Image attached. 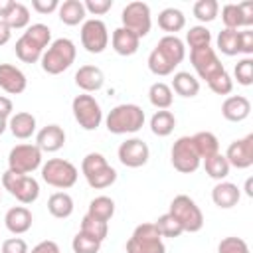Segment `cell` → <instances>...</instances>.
<instances>
[{
	"mask_svg": "<svg viewBox=\"0 0 253 253\" xmlns=\"http://www.w3.org/2000/svg\"><path fill=\"white\" fill-rule=\"evenodd\" d=\"M65 144V130L59 125H45L36 134V146L42 152H57Z\"/></svg>",
	"mask_w": 253,
	"mask_h": 253,
	"instance_id": "20",
	"label": "cell"
},
{
	"mask_svg": "<svg viewBox=\"0 0 253 253\" xmlns=\"http://www.w3.org/2000/svg\"><path fill=\"white\" fill-rule=\"evenodd\" d=\"M71 111H73V119L77 121V125L83 130H97L103 123V111L99 101L89 95V93H81L71 101Z\"/></svg>",
	"mask_w": 253,
	"mask_h": 253,
	"instance_id": "11",
	"label": "cell"
},
{
	"mask_svg": "<svg viewBox=\"0 0 253 253\" xmlns=\"http://www.w3.org/2000/svg\"><path fill=\"white\" fill-rule=\"evenodd\" d=\"M239 53H243L245 57L253 53V32L249 28L239 32Z\"/></svg>",
	"mask_w": 253,
	"mask_h": 253,
	"instance_id": "47",
	"label": "cell"
},
{
	"mask_svg": "<svg viewBox=\"0 0 253 253\" xmlns=\"http://www.w3.org/2000/svg\"><path fill=\"white\" fill-rule=\"evenodd\" d=\"M10 38H12V30H10V26H8L4 20H0V47L6 45V43L10 42Z\"/></svg>",
	"mask_w": 253,
	"mask_h": 253,
	"instance_id": "51",
	"label": "cell"
},
{
	"mask_svg": "<svg viewBox=\"0 0 253 253\" xmlns=\"http://www.w3.org/2000/svg\"><path fill=\"white\" fill-rule=\"evenodd\" d=\"M36 117L32 113H26V111H20V113H14L10 119H8V128L10 132L20 138V140H26L30 138L34 132H36Z\"/></svg>",
	"mask_w": 253,
	"mask_h": 253,
	"instance_id": "26",
	"label": "cell"
},
{
	"mask_svg": "<svg viewBox=\"0 0 253 253\" xmlns=\"http://www.w3.org/2000/svg\"><path fill=\"white\" fill-rule=\"evenodd\" d=\"M28 87L26 73L12 65V63H0V89H4L10 95H20Z\"/></svg>",
	"mask_w": 253,
	"mask_h": 253,
	"instance_id": "19",
	"label": "cell"
},
{
	"mask_svg": "<svg viewBox=\"0 0 253 253\" xmlns=\"http://www.w3.org/2000/svg\"><path fill=\"white\" fill-rule=\"evenodd\" d=\"M221 20H223L227 30L249 28L253 24V2L225 4L221 8Z\"/></svg>",
	"mask_w": 253,
	"mask_h": 253,
	"instance_id": "18",
	"label": "cell"
},
{
	"mask_svg": "<svg viewBox=\"0 0 253 253\" xmlns=\"http://www.w3.org/2000/svg\"><path fill=\"white\" fill-rule=\"evenodd\" d=\"M148 101L158 111H168L174 103V93H172L170 85H166L164 81H156L148 89Z\"/></svg>",
	"mask_w": 253,
	"mask_h": 253,
	"instance_id": "31",
	"label": "cell"
},
{
	"mask_svg": "<svg viewBox=\"0 0 253 253\" xmlns=\"http://www.w3.org/2000/svg\"><path fill=\"white\" fill-rule=\"evenodd\" d=\"M221 115L229 123H241L251 115V101L243 95H229L221 103Z\"/></svg>",
	"mask_w": 253,
	"mask_h": 253,
	"instance_id": "22",
	"label": "cell"
},
{
	"mask_svg": "<svg viewBox=\"0 0 253 253\" xmlns=\"http://www.w3.org/2000/svg\"><path fill=\"white\" fill-rule=\"evenodd\" d=\"M2 186L12 198H16L24 206L34 204L40 198V184L30 174H16L12 170H6L2 174Z\"/></svg>",
	"mask_w": 253,
	"mask_h": 253,
	"instance_id": "9",
	"label": "cell"
},
{
	"mask_svg": "<svg viewBox=\"0 0 253 253\" xmlns=\"http://www.w3.org/2000/svg\"><path fill=\"white\" fill-rule=\"evenodd\" d=\"M83 6L91 16H103L113 8V0H85Z\"/></svg>",
	"mask_w": 253,
	"mask_h": 253,
	"instance_id": "45",
	"label": "cell"
},
{
	"mask_svg": "<svg viewBox=\"0 0 253 253\" xmlns=\"http://www.w3.org/2000/svg\"><path fill=\"white\" fill-rule=\"evenodd\" d=\"M202 162H204L206 174H208L211 180L221 182V180H225V178L229 176L231 166L227 164V160H225V156H223L221 152H215V154H211L210 158H204Z\"/></svg>",
	"mask_w": 253,
	"mask_h": 253,
	"instance_id": "33",
	"label": "cell"
},
{
	"mask_svg": "<svg viewBox=\"0 0 253 253\" xmlns=\"http://www.w3.org/2000/svg\"><path fill=\"white\" fill-rule=\"evenodd\" d=\"M79 231H83V233H87L89 237H93V239H97V241H105V237H107V233H109V223L107 221H101V219H95V217H91V215H83V219H81V229Z\"/></svg>",
	"mask_w": 253,
	"mask_h": 253,
	"instance_id": "38",
	"label": "cell"
},
{
	"mask_svg": "<svg viewBox=\"0 0 253 253\" xmlns=\"http://www.w3.org/2000/svg\"><path fill=\"white\" fill-rule=\"evenodd\" d=\"M75 85L83 93H95L105 85V73L97 65H81L75 71Z\"/></svg>",
	"mask_w": 253,
	"mask_h": 253,
	"instance_id": "21",
	"label": "cell"
},
{
	"mask_svg": "<svg viewBox=\"0 0 253 253\" xmlns=\"http://www.w3.org/2000/svg\"><path fill=\"white\" fill-rule=\"evenodd\" d=\"M217 49L223 53V55H237L239 53V30H227L223 28L219 34H217Z\"/></svg>",
	"mask_w": 253,
	"mask_h": 253,
	"instance_id": "36",
	"label": "cell"
},
{
	"mask_svg": "<svg viewBox=\"0 0 253 253\" xmlns=\"http://www.w3.org/2000/svg\"><path fill=\"white\" fill-rule=\"evenodd\" d=\"M28 253H61V251H59V245H57L55 241L43 239V241H40L38 245H34L32 251H28Z\"/></svg>",
	"mask_w": 253,
	"mask_h": 253,
	"instance_id": "49",
	"label": "cell"
},
{
	"mask_svg": "<svg viewBox=\"0 0 253 253\" xmlns=\"http://www.w3.org/2000/svg\"><path fill=\"white\" fill-rule=\"evenodd\" d=\"M190 61H192L198 77L204 79L208 85H211L213 81H217L219 77H223L227 73L211 45H206V47H200V49H192L190 51Z\"/></svg>",
	"mask_w": 253,
	"mask_h": 253,
	"instance_id": "10",
	"label": "cell"
},
{
	"mask_svg": "<svg viewBox=\"0 0 253 253\" xmlns=\"http://www.w3.org/2000/svg\"><path fill=\"white\" fill-rule=\"evenodd\" d=\"M217 253H251L249 245L241 237H223L217 245Z\"/></svg>",
	"mask_w": 253,
	"mask_h": 253,
	"instance_id": "44",
	"label": "cell"
},
{
	"mask_svg": "<svg viewBox=\"0 0 253 253\" xmlns=\"http://www.w3.org/2000/svg\"><path fill=\"white\" fill-rule=\"evenodd\" d=\"M87 215L109 223V219L115 215V200L109 198V196H97V198H93V200L89 202Z\"/></svg>",
	"mask_w": 253,
	"mask_h": 253,
	"instance_id": "34",
	"label": "cell"
},
{
	"mask_svg": "<svg viewBox=\"0 0 253 253\" xmlns=\"http://www.w3.org/2000/svg\"><path fill=\"white\" fill-rule=\"evenodd\" d=\"M57 16L65 26H79L85 22V6L81 0H65L57 8Z\"/></svg>",
	"mask_w": 253,
	"mask_h": 253,
	"instance_id": "27",
	"label": "cell"
},
{
	"mask_svg": "<svg viewBox=\"0 0 253 253\" xmlns=\"http://www.w3.org/2000/svg\"><path fill=\"white\" fill-rule=\"evenodd\" d=\"M251 182H253L251 178H247V182H245V194H247V196H253V190H251Z\"/></svg>",
	"mask_w": 253,
	"mask_h": 253,
	"instance_id": "53",
	"label": "cell"
},
{
	"mask_svg": "<svg viewBox=\"0 0 253 253\" xmlns=\"http://www.w3.org/2000/svg\"><path fill=\"white\" fill-rule=\"evenodd\" d=\"M192 140H194V146H196V150H198V154H200L202 160L204 158H210L215 152H219V140L210 130H200V132L192 134Z\"/></svg>",
	"mask_w": 253,
	"mask_h": 253,
	"instance_id": "32",
	"label": "cell"
},
{
	"mask_svg": "<svg viewBox=\"0 0 253 253\" xmlns=\"http://www.w3.org/2000/svg\"><path fill=\"white\" fill-rule=\"evenodd\" d=\"M241 200V190L237 188V184L221 180L211 188V202L219 208V210H229L233 206H237Z\"/></svg>",
	"mask_w": 253,
	"mask_h": 253,
	"instance_id": "23",
	"label": "cell"
},
{
	"mask_svg": "<svg viewBox=\"0 0 253 253\" xmlns=\"http://www.w3.org/2000/svg\"><path fill=\"white\" fill-rule=\"evenodd\" d=\"M170 89H172V93H176L180 97L192 99V97H196L200 93V81L190 71H178V73H174Z\"/></svg>",
	"mask_w": 253,
	"mask_h": 253,
	"instance_id": "28",
	"label": "cell"
},
{
	"mask_svg": "<svg viewBox=\"0 0 253 253\" xmlns=\"http://www.w3.org/2000/svg\"><path fill=\"white\" fill-rule=\"evenodd\" d=\"M32 223H34V215L26 206H14L4 215V225L14 235H22V233L30 231Z\"/></svg>",
	"mask_w": 253,
	"mask_h": 253,
	"instance_id": "24",
	"label": "cell"
},
{
	"mask_svg": "<svg viewBox=\"0 0 253 253\" xmlns=\"http://www.w3.org/2000/svg\"><path fill=\"white\" fill-rule=\"evenodd\" d=\"M12 6H14V0H0V20H4L8 16Z\"/></svg>",
	"mask_w": 253,
	"mask_h": 253,
	"instance_id": "52",
	"label": "cell"
},
{
	"mask_svg": "<svg viewBox=\"0 0 253 253\" xmlns=\"http://www.w3.org/2000/svg\"><path fill=\"white\" fill-rule=\"evenodd\" d=\"M144 111L134 103H121L109 111L105 117V126L111 134H132L144 125Z\"/></svg>",
	"mask_w": 253,
	"mask_h": 253,
	"instance_id": "3",
	"label": "cell"
},
{
	"mask_svg": "<svg viewBox=\"0 0 253 253\" xmlns=\"http://www.w3.org/2000/svg\"><path fill=\"white\" fill-rule=\"evenodd\" d=\"M12 115H14V105H12V101H10L8 97L0 95V119L8 121Z\"/></svg>",
	"mask_w": 253,
	"mask_h": 253,
	"instance_id": "50",
	"label": "cell"
},
{
	"mask_svg": "<svg viewBox=\"0 0 253 253\" xmlns=\"http://www.w3.org/2000/svg\"><path fill=\"white\" fill-rule=\"evenodd\" d=\"M170 160H172V166L180 174H194L200 168L202 158H200V154H198V150L194 146L192 136H180L172 144Z\"/></svg>",
	"mask_w": 253,
	"mask_h": 253,
	"instance_id": "13",
	"label": "cell"
},
{
	"mask_svg": "<svg viewBox=\"0 0 253 253\" xmlns=\"http://www.w3.org/2000/svg\"><path fill=\"white\" fill-rule=\"evenodd\" d=\"M186 57V45L178 36H162L156 43V47L148 55V69L158 75H170L174 69L184 61Z\"/></svg>",
	"mask_w": 253,
	"mask_h": 253,
	"instance_id": "1",
	"label": "cell"
},
{
	"mask_svg": "<svg viewBox=\"0 0 253 253\" xmlns=\"http://www.w3.org/2000/svg\"><path fill=\"white\" fill-rule=\"evenodd\" d=\"M119 162L126 168H140L148 162L150 158V148L142 138H126L125 142H121L119 150H117Z\"/></svg>",
	"mask_w": 253,
	"mask_h": 253,
	"instance_id": "16",
	"label": "cell"
},
{
	"mask_svg": "<svg viewBox=\"0 0 253 253\" xmlns=\"http://www.w3.org/2000/svg\"><path fill=\"white\" fill-rule=\"evenodd\" d=\"M168 213L182 225L184 231L188 233H196L204 227V213L200 210V206L186 194H178L174 196V200L170 202V210Z\"/></svg>",
	"mask_w": 253,
	"mask_h": 253,
	"instance_id": "6",
	"label": "cell"
},
{
	"mask_svg": "<svg viewBox=\"0 0 253 253\" xmlns=\"http://www.w3.org/2000/svg\"><path fill=\"white\" fill-rule=\"evenodd\" d=\"M81 45L89 53H103L109 45L107 24L99 18H89L81 24Z\"/></svg>",
	"mask_w": 253,
	"mask_h": 253,
	"instance_id": "15",
	"label": "cell"
},
{
	"mask_svg": "<svg viewBox=\"0 0 253 253\" xmlns=\"http://www.w3.org/2000/svg\"><path fill=\"white\" fill-rule=\"evenodd\" d=\"M51 43V30L45 24H30L26 32L16 40L14 51L20 61L24 63H38Z\"/></svg>",
	"mask_w": 253,
	"mask_h": 253,
	"instance_id": "2",
	"label": "cell"
},
{
	"mask_svg": "<svg viewBox=\"0 0 253 253\" xmlns=\"http://www.w3.org/2000/svg\"><path fill=\"white\" fill-rule=\"evenodd\" d=\"M111 45L115 49V53L123 55V57H128V55H134L140 47V38L134 36L130 30L126 28H117L113 30V36H111Z\"/></svg>",
	"mask_w": 253,
	"mask_h": 253,
	"instance_id": "25",
	"label": "cell"
},
{
	"mask_svg": "<svg viewBox=\"0 0 253 253\" xmlns=\"http://www.w3.org/2000/svg\"><path fill=\"white\" fill-rule=\"evenodd\" d=\"M81 172L93 190L109 188L117 182V170L107 162L101 152H89L81 160Z\"/></svg>",
	"mask_w": 253,
	"mask_h": 253,
	"instance_id": "5",
	"label": "cell"
},
{
	"mask_svg": "<svg viewBox=\"0 0 253 253\" xmlns=\"http://www.w3.org/2000/svg\"><path fill=\"white\" fill-rule=\"evenodd\" d=\"M186 43L190 45V51H192V49L206 47V45L211 43V32H210L206 26H192V28L186 32Z\"/></svg>",
	"mask_w": 253,
	"mask_h": 253,
	"instance_id": "40",
	"label": "cell"
},
{
	"mask_svg": "<svg viewBox=\"0 0 253 253\" xmlns=\"http://www.w3.org/2000/svg\"><path fill=\"white\" fill-rule=\"evenodd\" d=\"M75 55H77L75 43L69 38H57L47 45L40 63L47 75H59L73 65Z\"/></svg>",
	"mask_w": 253,
	"mask_h": 253,
	"instance_id": "4",
	"label": "cell"
},
{
	"mask_svg": "<svg viewBox=\"0 0 253 253\" xmlns=\"http://www.w3.org/2000/svg\"><path fill=\"white\" fill-rule=\"evenodd\" d=\"M121 22H123V28L130 30L134 36L138 38L148 36L152 28L150 6L146 2H128L121 12Z\"/></svg>",
	"mask_w": 253,
	"mask_h": 253,
	"instance_id": "14",
	"label": "cell"
},
{
	"mask_svg": "<svg viewBox=\"0 0 253 253\" xmlns=\"http://www.w3.org/2000/svg\"><path fill=\"white\" fill-rule=\"evenodd\" d=\"M71 249H73V253H99L101 241H97V239L89 237L87 233L79 231L71 241Z\"/></svg>",
	"mask_w": 253,
	"mask_h": 253,
	"instance_id": "42",
	"label": "cell"
},
{
	"mask_svg": "<svg viewBox=\"0 0 253 253\" xmlns=\"http://www.w3.org/2000/svg\"><path fill=\"white\" fill-rule=\"evenodd\" d=\"M192 12H194V18L204 22V24L206 22H213L217 18V14H219V4H217V0H198L194 4Z\"/></svg>",
	"mask_w": 253,
	"mask_h": 253,
	"instance_id": "39",
	"label": "cell"
},
{
	"mask_svg": "<svg viewBox=\"0 0 253 253\" xmlns=\"http://www.w3.org/2000/svg\"><path fill=\"white\" fill-rule=\"evenodd\" d=\"M42 150L32 142L16 144L8 152V170L16 174H32L34 170L42 168Z\"/></svg>",
	"mask_w": 253,
	"mask_h": 253,
	"instance_id": "12",
	"label": "cell"
},
{
	"mask_svg": "<svg viewBox=\"0 0 253 253\" xmlns=\"http://www.w3.org/2000/svg\"><path fill=\"white\" fill-rule=\"evenodd\" d=\"M75 210L73 198L67 192H53L47 200V211L57 219H67Z\"/></svg>",
	"mask_w": 253,
	"mask_h": 253,
	"instance_id": "29",
	"label": "cell"
},
{
	"mask_svg": "<svg viewBox=\"0 0 253 253\" xmlns=\"http://www.w3.org/2000/svg\"><path fill=\"white\" fill-rule=\"evenodd\" d=\"M233 75H235V79H237L239 85L249 87L253 83V59L251 57L239 59L235 63V67H233Z\"/></svg>",
	"mask_w": 253,
	"mask_h": 253,
	"instance_id": "43",
	"label": "cell"
},
{
	"mask_svg": "<svg viewBox=\"0 0 253 253\" xmlns=\"http://www.w3.org/2000/svg\"><path fill=\"white\" fill-rule=\"evenodd\" d=\"M154 225H156V229H158V233L162 235V237H180L182 233H184V229H182V225L166 211V213H162L156 221H154Z\"/></svg>",
	"mask_w": 253,
	"mask_h": 253,
	"instance_id": "41",
	"label": "cell"
},
{
	"mask_svg": "<svg viewBox=\"0 0 253 253\" xmlns=\"http://www.w3.org/2000/svg\"><path fill=\"white\" fill-rule=\"evenodd\" d=\"M126 253H166V245L154 221L140 223L134 227L126 241Z\"/></svg>",
	"mask_w": 253,
	"mask_h": 253,
	"instance_id": "8",
	"label": "cell"
},
{
	"mask_svg": "<svg viewBox=\"0 0 253 253\" xmlns=\"http://www.w3.org/2000/svg\"><path fill=\"white\" fill-rule=\"evenodd\" d=\"M223 156H225L227 164L237 170L251 168L253 166V134H245L243 138L229 142Z\"/></svg>",
	"mask_w": 253,
	"mask_h": 253,
	"instance_id": "17",
	"label": "cell"
},
{
	"mask_svg": "<svg viewBox=\"0 0 253 253\" xmlns=\"http://www.w3.org/2000/svg\"><path fill=\"white\" fill-rule=\"evenodd\" d=\"M4 22L10 26V30H24L30 26V10L22 2H14L12 10L4 18Z\"/></svg>",
	"mask_w": 253,
	"mask_h": 253,
	"instance_id": "37",
	"label": "cell"
},
{
	"mask_svg": "<svg viewBox=\"0 0 253 253\" xmlns=\"http://www.w3.org/2000/svg\"><path fill=\"white\" fill-rule=\"evenodd\" d=\"M28 251H30L28 243L22 237H10L0 245V253H28Z\"/></svg>",
	"mask_w": 253,
	"mask_h": 253,
	"instance_id": "46",
	"label": "cell"
},
{
	"mask_svg": "<svg viewBox=\"0 0 253 253\" xmlns=\"http://www.w3.org/2000/svg\"><path fill=\"white\" fill-rule=\"evenodd\" d=\"M186 26V16L178 8H164L158 14V28L168 32V36H176V32L184 30Z\"/></svg>",
	"mask_w": 253,
	"mask_h": 253,
	"instance_id": "30",
	"label": "cell"
},
{
	"mask_svg": "<svg viewBox=\"0 0 253 253\" xmlns=\"http://www.w3.org/2000/svg\"><path fill=\"white\" fill-rule=\"evenodd\" d=\"M6 128H8V121H4V119H0V136L6 132Z\"/></svg>",
	"mask_w": 253,
	"mask_h": 253,
	"instance_id": "54",
	"label": "cell"
},
{
	"mask_svg": "<svg viewBox=\"0 0 253 253\" xmlns=\"http://www.w3.org/2000/svg\"><path fill=\"white\" fill-rule=\"evenodd\" d=\"M77 178H79V172L75 164L65 158H49L47 162L42 164V180L47 186L69 190L71 186H75Z\"/></svg>",
	"mask_w": 253,
	"mask_h": 253,
	"instance_id": "7",
	"label": "cell"
},
{
	"mask_svg": "<svg viewBox=\"0 0 253 253\" xmlns=\"http://www.w3.org/2000/svg\"><path fill=\"white\" fill-rule=\"evenodd\" d=\"M32 8L38 12V14H51L59 8V2L57 0H32Z\"/></svg>",
	"mask_w": 253,
	"mask_h": 253,
	"instance_id": "48",
	"label": "cell"
},
{
	"mask_svg": "<svg viewBox=\"0 0 253 253\" xmlns=\"http://www.w3.org/2000/svg\"><path fill=\"white\" fill-rule=\"evenodd\" d=\"M174 126H176V117H174L172 111H156L150 117V130L156 136H168V134H172Z\"/></svg>",
	"mask_w": 253,
	"mask_h": 253,
	"instance_id": "35",
	"label": "cell"
}]
</instances>
